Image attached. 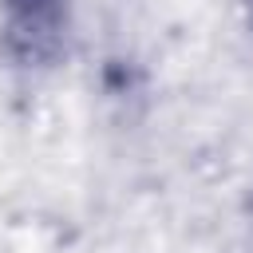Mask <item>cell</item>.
Listing matches in <instances>:
<instances>
[{
    "label": "cell",
    "mask_w": 253,
    "mask_h": 253,
    "mask_svg": "<svg viewBox=\"0 0 253 253\" xmlns=\"http://www.w3.org/2000/svg\"><path fill=\"white\" fill-rule=\"evenodd\" d=\"M8 36L24 43L28 55H43L59 36L55 0H8Z\"/></svg>",
    "instance_id": "6da1fadb"
}]
</instances>
